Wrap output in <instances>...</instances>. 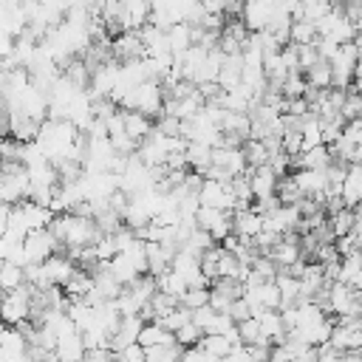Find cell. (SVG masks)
Returning <instances> with one entry per match:
<instances>
[{
    "mask_svg": "<svg viewBox=\"0 0 362 362\" xmlns=\"http://www.w3.org/2000/svg\"><path fill=\"white\" fill-rule=\"evenodd\" d=\"M31 314V286L23 283L20 288L0 297V322L3 325H20Z\"/></svg>",
    "mask_w": 362,
    "mask_h": 362,
    "instance_id": "6da1fadb",
    "label": "cell"
},
{
    "mask_svg": "<svg viewBox=\"0 0 362 362\" xmlns=\"http://www.w3.org/2000/svg\"><path fill=\"white\" fill-rule=\"evenodd\" d=\"M277 11H283L280 0H246L240 6V23L246 25L249 34H255V31H263Z\"/></svg>",
    "mask_w": 362,
    "mask_h": 362,
    "instance_id": "7a4b0ae2",
    "label": "cell"
},
{
    "mask_svg": "<svg viewBox=\"0 0 362 362\" xmlns=\"http://www.w3.org/2000/svg\"><path fill=\"white\" fill-rule=\"evenodd\" d=\"M195 226L209 232L212 243H221L232 232V212L229 209H212V206H198L195 212Z\"/></svg>",
    "mask_w": 362,
    "mask_h": 362,
    "instance_id": "3957f363",
    "label": "cell"
},
{
    "mask_svg": "<svg viewBox=\"0 0 362 362\" xmlns=\"http://www.w3.org/2000/svg\"><path fill=\"white\" fill-rule=\"evenodd\" d=\"M62 246L57 243V238L48 232V229H37V232H28L23 238V252H25V260L28 263H42L48 260L51 255H57Z\"/></svg>",
    "mask_w": 362,
    "mask_h": 362,
    "instance_id": "277c9868",
    "label": "cell"
},
{
    "mask_svg": "<svg viewBox=\"0 0 362 362\" xmlns=\"http://www.w3.org/2000/svg\"><path fill=\"white\" fill-rule=\"evenodd\" d=\"M198 204L201 206H212V209H229L232 212V189H229V181H209L204 178L201 181V189H198Z\"/></svg>",
    "mask_w": 362,
    "mask_h": 362,
    "instance_id": "5b68a950",
    "label": "cell"
},
{
    "mask_svg": "<svg viewBox=\"0 0 362 362\" xmlns=\"http://www.w3.org/2000/svg\"><path fill=\"white\" fill-rule=\"evenodd\" d=\"M331 328H334V320L331 317H325V314H320V317H314V320H308V322H303V325H297L294 331H286V334H291V337H297L300 342H305V345H322V342H328V337H331Z\"/></svg>",
    "mask_w": 362,
    "mask_h": 362,
    "instance_id": "8992f818",
    "label": "cell"
},
{
    "mask_svg": "<svg viewBox=\"0 0 362 362\" xmlns=\"http://www.w3.org/2000/svg\"><path fill=\"white\" fill-rule=\"evenodd\" d=\"M209 164H212V167H221L229 178H235V175H246V170H249L240 147H212V153H209Z\"/></svg>",
    "mask_w": 362,
    "mask_h": 362,
    "instance_id": "52a82bcc",
    "label": "cell"
},
{
    "mask_svg": "<svg viewBox=\"0 0 362 362\" xmlns=\"http://www.w3.org/2000/svg\"><path fill=\"white\" fill-rule=\"evenodd\" d=\"M82 356H85V342H82L79 331L57 337V342H54V359L57 362H82Z\"/></svg>",
    "mask_w": 362,
    "mask_h": 362,
    "instance_id": "ba28073f",
    "label": "cell"
},
{
    "mask_svg": "<svg viewBox=\"0 0 362 362\" xmlns=\"http://www.w3.org/2000/svg\"><path fill=\"white\" fill-rule=\"evenodd\" d=\"M328 164H331V153L325 144L308 147L291 158V170H325Z\"/></svg>",
    "mask_w": 362,
    "mask_h": 362,
    "instance_id": "9c48e42d",
    "label": "cell"
},
{
    "mask_svg": "<svg viewBox=\"0 0 362 362\" xmlns=\"http://www.w3.org/2000/svg\"><path fill=\"white\" fill-rule=\"evenodd\" d=\"M339 198L345 206H356L362 198V167L359 164H348L345 167V178L339 187Z\"/></svg>",
    "mask_w": 362,
    "mask_h": 362,
    "instance_id": "30bf717a",
    "label": "cell"
},
{
    "mask_svg": "<svg viewBox=\"0 0 362 362\" xmlns=\"http://www.w3.org/2000/svg\"><path fill=\"white\" fill-rule=\"evenodd\" d=\"M74 269H76V263L74 260H68L65 255H51L48 260H42V272H45V277H48V283L51 286H65V280L74 274Z\"/></svg>",
    "mask_w": 362,
    "mask_h": 362,
    "instance_id": "8fae6325",
    "label": "cell"
},
{
    "mask_svg": "<svg viewBox=\"0 0 362 362\" xmlns=\"http://www.w3.org/2000/svg\"><path fill=\"white\" fill-rule=\"evenodd\" d=\"M119 113H122V133L127 139H133L136 144L153 130V119H147L144 113H139V110H119Z\"/></svg>",
    "mask_w": 362,
    "mask_h": 362,
    "instance_id": "7c38bea8",
    "label": "cell"
},
{
    "mask_svg": "<svg viewBox=\"0 0 362 362\" xmlns=\"http://www.w3.org/2000/svg\"><path fill=\"white\" fill-rule=\"evenodd\" d=\"M249 175V187H252V201L255 198H266V195H274V184H277V175L269 170V164L263 167H255V170H246Z\"/></svg>",
    "mask_w": 362,
    "mask_h": 362,
    "instance_id": "4fadbf2b",
    "label": "cell"
},
{
    "mask_svg": "<svg viewBox=\"0 0 362 362\" xmlns=\"http://www.w3.org/2000/svg\"><path fill=\"white\" fill-rule=\"evenodd\" d=\"M260 229H263V218H260V215H255L249 206H246V209L232 212V232H235L240 240L255 238Z\"/></svg>",
    "mask_w": 362,
    "mask_h": 362,
    "instance_id": "5bb4252c",
    "label": "cell"
},
{
    "mask_svg": "<svg viewBox=\"0 0 362 362\" xmlns=\"http://www.w3.org/2000/svg\"><path fill=\"white\" fill-rule=\"evenodd\" d=\"M175 249H167L161 243H144V260H147V274L150 277H158L161 272L170 269V260H173Z\"/></svg>",
    "mask_w": 362,
    "mask_h": 362,
    "instance_id": "9a60e30c",
    "label": "cell"
},
{
    "mask_svg": "<svg viewBox=\"0 0 362 362\" xmlns=\"http://www.w3.org/2000/svg\"><path fill=\"white\" fill-rule=\"evenodd\" d=\"M257 325H260V339L269 342V345H280L286 339V328L280 322V314L277 311H260L257 314Z\"/></svg>",
    "mask_w": 362,
    "mask_h": 362,
    "instance_id": "2e32d148",
    "label": "cell"
},
{
    "mask_svg": "<svg viewBox=\"0 0 362 362\" xmlns=\"http://www.w3.org/2000/svg\"><path fill=\"white\" fill-rule=\"evenodd\" d=\"M337 280L356 288L362 286V260H359V252H351L345 257H339V269H337Z\"/></svg>",
    "mask_w": 362,
    "mask_h": 362,
    "instance_id": "e0dca14e",
    "label": "cell"
},
{
    "mask_svg": "<svg viewBox=\"0 0 362 362\" xmlns=\"http://www.w3.org/2000/svg\"><path fill=\"white\" fill-rule=\"evenodd\" d=\"M93 288V280H90V272H85V269H74V274L65 280V286H62V294H65V300H82L88 291Z\"/></svg>",
    "mask_w": 362,
    "mask_h": 362,
    "instance_id": "ac0fdd59",
    "label": "cell"
},
{
    "mask_svg": "<svg viewBox=\"0 0 362 362\" xmlns=\"http://www.w3.org/2000/svg\"><path fill=\"white\" fill-rule=\"evenodd\" d=\"M136 342L141 348H156V345H175V337L170 331H164L158 322H144L139 337H136Z\"/></svg>",
    "mask_w": 362,
    "mask_h": 362,
    "instance_id": "d6986e66",
    "label": "cell"
},
{
    "mask_svg": "<svg viewBox=\"0 0 362 362\" xmlns=\"http://www.w3.org/2000/svg\"><path fill=\"white\" fill-rule=\"evenodd\" d=\"M198 348L204 351V356H206L209 362H221V359L232 351V342H229L223 334H204V337L198 339Z\"/></svg>",
    "mask_w": 362,
    "mask_h": 362,
    "instance_id": "ffe728a7",
    "label": "cell"
},
{
    "mask_svg": "<svg viewBox=\"0 0 362 362\" xmlns=\"http://www.w3.org/2000/svg\"><path fill=\"white\" fill-rule=\"evenodd\" d=\"M164 40H167V48L173 57L184 54L189 45H192V37H189V25L187 23H175L170 28H164Z\"/></svg>",
    "mask_w": 362,
    "mask_h": 362,
    "instance_id": "44dd1931",
    "label": "cell"
},
{
    "mask_svg": "<svg viewBox=\"0 0 362 362\" xmlns=\"http://www.w3.org/2000/svg\"><path fill=\"white\" fill-rule=\"evenodd\" d=\"M249 113H229V110H223V119H221V124H218V130L221 133H226V136H238L240 141H246L249 139Z\"/></svg>",
    "mask_w": 362,
    "mask_h": 362,
    "instance_id": "7402d4cb",
    "label": "cell"
},
{
    "mask_svg": "<svg viewBox=\"0 0 362 362\" xmlns=\"http://www.w3.org/2000/svg\"><path fill=\"white\" fill-rule=\"evenodd\" d=\"M209 153H212V147L187 141V147H184V161H187V167H192V173L204 175V170L209 167Z\"/></svg>",
    "mask_w": 362,
    "mask_h": 362,
    "instance_id": "603a6c76",
    "label": "cell"
},
{
    "mask_svg": "<svg viewBox=\"0 0 362 362\" xmlns=\"http://www.w3.org/2000/svg\"><path fill=\"white\" fill-rule=\"evenodd\" d=\"M359 221V212H356V206H342V209H337L334 215H328V226H331V232H334V238H339V235H348L351 229H354V223Z\"/></svg>",
    "mask_w": 362,
    "mask_h": 362,
    "instance_id": "cb8c5ba5",
    "label": "cell"
},
{
    "mask_svg": "<svg viewBox=\"0 0 362 362\" xmlns=\"http://www.w3.org/2000/svg\"><path fill=\"white\" fill-rule=\"evenodd\" d=\"M0 351L6 356H23L25 354V339L14 325H0Z\"/></svg>",
    "mask_w": 362,
    "mask_h": 362,
    "instance_id": "d4e9b609",
    "label": "cell"
},
{
    "mask_svg": "<svg viewBox=\"0 0 362 362\" xmlns=\"http://www.w3.org/2000/svg\"><path fill=\"white\" fill-rule=\"evenodd\" d=\"M317 40V28L311 20H291L288 25V42L291 45H311Z\"/></svg>",
    "mask_w": 362,
    "mask_h": 362,
    "instance_id": "484cf974",
    "label": "cell"
},
{
    "mask_svg": "<svg viewBox=\"0 0 362 362\" xmlns=\"http://www.w3.org/2000/svg\"><path fill=\"white\" fill-rule=\"evenodd\" d=\"M156 280V291H161V294H170V297H181L184 291H187V283L173 272V269H167V272H161L158 277H153Z\"/></svg>",
    "mask_w": 362,
    "mask_h": 362,
    "instance_id": "4316f807",
    "label": "cell"
},
{
    "mask_svg": "<svg viewBox=\"0 0 362 362\" xmlns=\"http://www.w3.org/2000/svg\"><path fill=\"white\" fill-rule=\"evenodd\" d=\"M240 150H243V158H246V167H249V170L263 167V164L269 161V150L263 147L260 139H246V141L240 144Z\"/></svg>",
    "mask_w": 362,
    "mask_h": 362,
    "instance_id": "83f0119b",
    "label": "cell"
},
{
    "mask_svg": "<svg viewBox=\"0 0 362 362\" xmlns=\"http://www.w3.org/2000/svg\"><path fill=\"white\" fill-rule=\"evenodd\" d=\"M303 79H305V85L314 88V90H325V88H331V68H328V62L320 59L317 65H311V68L305 71Z\"/></svg>",
    "mask_w": 362,
    "mask_h": 362,
    "instance_id": "f1b7e54d",
    "label": "cell"
},
{
    "mask_svg": "<svg viewBox=\"0 0 362 362\" xmlns=\"http://www.w3.org/2000/svg\"><path fill=\"white\" fill-rule=\"evenodd\" d=\"M124 288H127V291L136 297V303H139V305H144V303H147V300L156 294V280H153L150 274H139V277H136L133 283H127Z\"/></svg>",
    "mask_w": 362,
    "mask_h": 362,
    "instance_id": "f546056e",
    "label": "cell"
},
{
    "mask_svg": "<svg viewBox=\"0 0 362 362\" xmlns=\"http://www.w3.org/2000/svg\"><path fill=\"white\" fill-rule=\"evenodd\" d=\"M274 198H277L280 204L291 206V204H297L303 195H300V189H297L294 178H291V175H283V178H277V184H274Z\"/></svg>",
    "mask_w": 362,
    "mask_h": 362,
    "instance_id": "4dcf8cb0",
    "label": "cell"
},
{
    "mask_svg": "<svg viewBox=\"0 0 362 362\" xmlns=\"http://www.w3.org/2000/svg\"><path fill=\"white\" fill-rule=\"evenodd\" d=\"M235 334H238V342H240V345H249V342H263V339H260V325H257V317H246V320L235 322Z\"/></svg>",
    "mask_w": 362,
    "mask_h": 362,
    "instance_id": "1f68e13d",
    "label": "cell"
},
{
    "mask_svg": "<svg viewBox=\"0 0 362 362\" xmlns=\"http://www.w3.org/2000/svg\"><path fill=\"white\" fill-rule=\"evenodd\" d=\"M181 348L178 345H156L144 348V362H178Z\"/></svg>",
    "mask_w": 362,
    "mask_h": 362,
    "instance_id": "d6a6232c",
    "label": "cell"
},
{
    "mask_svg": "<svg viewBox=\"0 0 362 362\" xmlns=\"http://www.w3.org/2000/svg\"><path fill=\"white\" fill-rule=\"evenodd\" d=\"M303 93H305V79H303L300 71H291V74L283 79V85H280V96H283V99H297V96H303Z\"/></svg>",
    "mask_w": 362,
    "mask_h": 362,
    "instance_id": "836d02e7",
    "label": "cell"
},
{
    "mask_svg": "<svg viewBox=\"0 0 362 362\" xmlns=\"http://www.w3.org/2000/svg\"><path fill=\"white\" fill-rule=\"evenodd\" d=\"M212 246V238H209V232H204V229H192L187 238H184V243H181V249H187V252H192V255H201L204 249H209Z\"/></svg>",
    "mask_w": 362,
    "mask_h": 362,
    "instance_id": "e575fe53",
    "label": "cell"
},
{
    "mask_svg": "<svg viewBox=\"0 0 362 362\" xmlns=\"http://www.w3.org/2000/svg\"><path fill=\"white\" fill-rule=\"evenodd\" d=\"M156 322H158L164 331L175 334V331L184 325V322H189V311H187V308H181V305H175L173 311H167V314H164V317H158Z\"/></svg>",
    "mask_w": 362,
    "mask_h": 362,
    "instance_id": "d590c367",
    "label": "cell"
},
{
    "mask_svg": "<svg viewBox=\"0 0 362 362\" xmlns=\"http://www.w3.org/2000/svg\"><path fill=\"white\" fill-rule=\"evenodd\" d=\"M206 300H209V288H187V291L178 297V305L187 308V311H195V308L206 305Z\"/></svg>",
    "mask_w": 362,
    "mask_h": 362,
    "instance_id": "8d00e7d4",
    "label": "cell"
},
{
    "mask_svg": "<svg viewBox=\"0 0 362 362\" xmlns=\"http://www.w3.org/2000/svg\"><path fill=\"white\" fill-rule=\"evenodd\" d=\"M173 337H175V345L178 348H192V345H198V339L204 337V331L198 325H192V322H184Z\"/></svg>",
    "mask_w": 362,
    "mask_h": 362,
    "instance_id": "74e56055",
    "label": "cell"
},
{
    "mask_svg": "<svg viewBox=\"0 0 362 362\" xmlns=\"http://www.w3.org/2000/svg\"><path fill=\"white\" fill-rule=\"evenodd\" d=\"M249 269H252V272H255V277H257V280H263V283H266V280H274V274H277V266H274L266 255H255V257H252V263H249Z\"/></svg>",
    "mask_w": 362,
    "mask_h": 362,
    "instance_id": "f35d334b",
    "label": "cell"
},
{
    "mask_svg": "<svg viewBox=\"0 0 362 362\" xmlns=\"http://www.w3.org/2000/svg\"><path fill=\"white\" fill-rule=\"evenodd\" d=\"M147 305L153 308V322H156L158 317H164L167 311H173V308L178 305V300H175V297H170V294H161V291H156V294L147 300Z\"/></svg>",
    "mask_w": 362,
    "mask_h": 362,
    "instance_id": "ab89813d",
    "label": "cell"
},
{
    "mask_svg": "<svg viewBox=\"0 0 362 362\" xmlns=\"http://www.w3.org/2000/svg\"><path fill=\"white\" fill-rule=\"evenodd\" d=\"M235 328V322H232V317L226 314V311H215L212 314V320L206 322V328H204V334H226V331H232Z\"/></svg>",
    "mask_w": 362,
    "mask_h": 362,
    "instance_id": "60d3db41",
    "label": "cell"
},
{
    "mask_svg": "<svg viewBox=\"0 0 362 362\" xmlns=\"http://www.w3.org/2000/svg\"><path fill=\"white\" fill-rule=\"evenodd\" d=\"M294 48H297V71H308L311 65H317V62H320L314 42H311V45H294Z\"/></svg>",
    "mask_w": 362,
    "mask_h": 362,
    "instance_id": "b9f144b4",
    "label": "cell"
},
{
    "mask_svg": "<svg viewBox=\"0 0 362 362\" xmlns=\"http://www.w3.org/2000/svg\"><path fill=\"white\" fill-rule=\"evenodd\" d=\"M269 351H272L269 342H249V345H243V354L252 362H269Z\"/></svg>",
    "mask_w": 362,
    "mask_h": 362,
    "instance_id": "7bdbcfd3",
    "label": "cell"
},
{
    "mask_svg": "<svg viewBox=\"0 0 362 362\" xmlns=\"http://www.w3.org/2000/svg\"><path fill=\"white\" fill-rule=\"evenodd\" d=\"M339 136H342L345 141H351V144H362V122H359V119H351V122H345Z\"/></svg>",
    "mask_w": 362,
    "mask_h": 362,
    "instance_id": "ee69618b",
    "label": "cell"
},
{
    "mask_svg": "<svg viewBox=\"0 0 362 362\" xmlns=\"http://www.w3.org/2000/svg\"><path fill=\"white\" fill-rule=\"evenodd\" d=\"M116 359H119V362H144V348H141L139 342H130V345H124V348L116 354Z\"/></svg>",
    "mask_w": 362,
    "mask_h": 362,
    "instance_id": "f6af8a7d",
    "label": "cell"
},
{
    "mask_svg": "<svg viewBox=\"0 0 362 362\" xmlns=\"http://www.w3.org/2000/svg\"><path fill=\"white\" fill-rule=\"evenodd\" d=\"M226 314L232 317V322H240V320H246V317H252V308L246 305V300H243V297H238V300H232V303H229V308H226Z\"/></svg>",
    "mask_w": 362,
    "mask_h": 362,
    "instance_id": "bcb514c9",
    "label": "cell"
},
{
    "mask_svg": "<svg viewBox=\"0 0 362 362\" xmlns=\"http://www.w3.org/2000/svg\"><path fill=\"white\" fill-rule=\"evenodd\" d=\"M113 359H116V354L110 348H88L82 356V362H113Z\"/></svg>",
    "mask_w": 362,
    "mask_h": 362,
    "instance_id": "7dc6e473",
    "label": "cell"
},
{
    "mask_svg": "<svg viewBox=\"0 0 362 362\" xmlns=\"http://www.w3.org/2000/svg\"><path fill=\"white\" fill-rule=\"evenodd\" d=\"M221 362H252V359L243 354V345L238 342V345H232V351H229V354H226Z\"/></svg>",
    "mask_w": 362,
    "mask_h": 362,
    "instance_id": "c3c4849f",
    "label": "cell"
},
{
    "mask_svg": "<svg viewBox=\"0 0 362 362\" xmlns=\"http://www.w3.org/2000/svg\"><path fill=\"white\" fill-rule=\"evenodd\" d=\"M339 362H359V351H339Z\"/></svg>",
    "mask_w": 362,
    "mask_h": 362,
    "instance_id": "681fc988",
    "label": "cell"
},
{
    "mask_svg": "<svg viewBox=\"0 0 362 362\" xmlns=\"http://www.w3.org/2000/svg\"><path fill=\"white\" fill-rule=\"evenodd\" d=\"M238 3H246V0H238Z\"/></svg>",
    "mask_w": 362,
    "mask_h": 362,
    "instance_id": "f907efd6",
    "label": "cell"
}]
</instances>
